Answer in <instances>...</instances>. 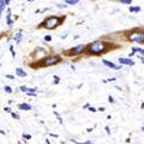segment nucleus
<instances>
[{
  "label": "nucleus",
  "instance_id": "7c9ffc66",
  "mask_svg": "<svg viewBox=\"0 0 144 144\" xmlns=\"http://www.w3.org/2000/svg\"><path fill=\"white\" fill-rule=\"evenodd\" d=\"M141 62H143V64H144V58H143V57H141Z\"/></svg>",
  "mask_w": 144,
  "mask_h": 144
},
{
  "label": "nucleus",
  "instance_id": "393cba45",
  "mask_svg": "<svg viewBox=\"0 0 144 144\" xmlns=\"http://www.w3.org/2000/svg\"><path fill=\"white\" fill-rule=\"evenodd\" d=\"M109 103H114V99H113L112 96H109Z\"/></svg>",
  "mask_w": 144,
  "mask_h": 144
},
{
  "label": "nucleus",
  "instance_id": "1a4fd4ad",
  "mask_svg": "<svg viewBox=\"0 0 144 144\" xmlns=\"http://www.w3.org/2000/svg\"><path fill=\"white\" fill-rule=\"evenodd\" d=\"M16 74L18 75V77H26V75H27L26 71H24L21 67H17V69H16Z\"/></svg>",
  "mask_w": 144,
  "mask_h": 144
},
{
  "label": "nucleus",
  "instance_id": "dca6fc26",
  "mask_svg": "<svg viewBox=\"0 0 144 144\" xmlns=\"http://www.w3.org/2000/svg\"><path fill=\"white\" fill-rule=\"evenodd\" d=\"M4 90H5V92H8V94H12V88H11L9 86H5V87H4Z\"/></svg>",
  "mask_w": 144,
  "mask_h": 144
},
{
  "label": "nucleus",
  "instance_id": "412c9836",
  "mask_svg": "<svg viewBox=\"0 0 144 144\" xmlns=\"http://www.w3.org/2000/svg\"><path fill=\"white\" fill-rule=\"evenodd\" d=\"M12 117H13L14 119H20V116H18V114H16V113H12Z\"/></svg>",
  "mask_w": 144,
  "mask_h": 144
},
{
  "label": "nucleus",
  "instance_id": "5701e85b",
  "mask_svg": "<svg viewBox=\"0 0 144 144\" xmlns=\"http://www.w3.org/2000/svg\"><path fill=\"white\" fill-rule=\"evenodd\" d=\"M90 112H92V113H95V112H97V109H95L94 107H90Z\"/></svg>",
  "mask_w": 144,
  "mask_h": 144
},
{
  "label": "nucleus",
  "instance_id": "4be33fe9",
  "mask_svg": "<svg viewBox=\"0 0 144 144\" xmlns=\"http://www.w3.org/2000/svg\"><path fill=\"white\" fill-rule=\"evenodd\" d=\"M4 110H5L7 113H11V112H12V109H11L9 107H5V108H4Z\"/></svg>",
  "mask_w": 144,
  "mask_h": 144
},
{
  "label": "nucleus",
  "instance_id": "bb28decb",
  "mask_svg": "<svg viewBox=\"0 0 144 144\" xmlns=\"http://www.w3.org/2000/svg\"><path fill=\"white\" fill-rule=\"evenodd\" d=\"M7 78H8V79H14L13 75H7Z\"/></svg>",
  "mask_w": 144,
  "mask_h": 144
},
{
  "label": "nucleus",
  "instance_id": "b1692460",
  "mask_svg": "<svg viewBox=\"0 0 144 144\" xmlns=\"http://www.w3.org/2000/svg\"><path fill=\"white\" fill-rule=\"evenodd\" d=\"M105 131H107V134H110V128H109V126H105Z\"/></svg>",
  "mask_w": 144,
  "mask_h": 144
},
{
  "label": "nucleus",
  "instance_id": "20e7f679",
  "mask_svg": "<svg viewBox=\"0 0 144 144\" xmlns=\"http://www.w3.org/2000/svg\"><path fill=\"white\" fill-rule=\"evenodd\" d=\"M127 38L130 42H134V43H144V31L134 30V31L127 34Z\"/></svg>",
  "mask_w": 144,
  "mask_h": 144
},
{
  "label": "nucleus",
  "instance_id": "c756f323",
  "mask_svg": "<svg viewBox=\"0 0 144 144\" xmlns=\"http://www.w3.org/2000/svg\"><path fill=\"white\" fill-rule=\"evenodd\" d=\"M141 131H144V125L141 126Z\"/></svg>",
  "mask_w": 144,
  "mask_h": 144
},
{
  "label": "nucleus",
  "instance_id": "6e6552de",
  "mask_svg": "<svg viewBox=\"0 0 144 144\" xmlns=\"http://www.w3.org/2000/svg\"><path fill=\"white\" fill-rule=\"evenodd\" d=\"M18 109H22V110H31V105H29V104H20V105H18Z\"/></svg>",
  "mask_w": 144,
  "mask_h": 144
},
{
  "label": "nucleus",
  "instance_id": "f03ea898",
  "mask_svg": "<svg viewBox=\"0 0 144 144\" xmlns=\"http://www.w3.org/2000/svg\"><path fill=\"white\" fill-rule=\"evenodd\" d=\"M60 24H61V18L57 17V16H52V17H47L42 24L38 26V29L39 27H44V29H48V30H55Z\"/></svg>",
  "mask_w": 144,
  "mask_h": 144
},
{
  "label": "nucleus",
  "instance_id": "f3484780",
  "mask_svg": "<svg viewBox=\"0 0 144 144\" xmlns=\"http://www.w3.org/2000/svg\"><path fill=\"white\" fill-rule=\"evenodd\" d=\"M44 40H45V42H51V40H52V36H51V35H45V36H44Z\"/></svg>",
  "mask_w": 144,
  "mask_h": 144
},
{
  "label": "nucleus",
  "instance_id": "ddd939ff",
  "mask_svg": "<svg viewBox=\"0 0 144 144\" xmlns=\"http://www.w3.org/2000/svg\"><path fill=\"white\" fill-rule=\"evenodd\" d=\"M78 2H79V0H65V3H66V4H70V5L77 4Z\"/></svg>",
  "mask_w": 144,
  "mask_h": 144
},
{
  "label": "nucleus",
  "instance_id": "cd10ccee",
  "mask_svg": "<svg viewBox=\"0 0 144 144\" xmlns=\"http://www.w3.org/2000/svg\"><path fill=\"white\" fill-rule=\"evenodd\" d=\"M85 144H94L92 141H90V140H87V141H85Z\"/></svg>",
  "mask_w": 144,
  "mask_h": 144
},
{
  "label": "nucleus",
  "instance_id": "f257e3e1",
  "mask_svg": "<svg viewBox=\"0 0 144 144\" xmlns=\"http://www.w3.org/2000/svg\"><path fill=\"white\" fill-rule=\"evenodd\" d=\"M108 47H109V44H107L105 42L96 40L94 43L88 44L86 47V51H87V53H90V55H100V53H104Z\"/></svg>",
  "mask_w": 144,
  "mask_h": 144
},
{
  "label": "nucleus",
  "instance_id": "a878e982",
  "mask_svg": "<svg viewBox=\"0 0 144 144\" xmlns=\"http://www.w3.org/2000/svg\"><path fill=\"white\" fill-rule=\"evenodd\" d=\"M57 7H58V8H65L64 4H57Z\"/></svg>",
  "mask_w": 144,
  "mask_h": 144
},
{
  "label": "nucleus",
  "instance_id": "6ab92c4d",
  "mask_svg": "<svg viewBox=\"0 0 144 144\" xmlns=\"http://www.w3.org/2000/svg\"><path fill=\"white\" fill-rule=\"evenodd\" d=\"M53 79H55V85H57V83H60V77H57V75H55V77H53Z\"/></svg>",
  "mask_w": 144,
  "mask_h": 144
},
{
  "label": "nucleus",
  "instance_id": "9d476101",
  "mask_svg": "<svg viewBox=\"0 0 144 144\" xmlns=\"http://www.w3.org/2000/svg\"><path fill=\"white\" fill-rule=\"evenodd\" d=\"M14 40H16V42H21V40H22V33H21V31H20L18 34L14 35Z\"/></svg>",
  "mask_w": 144,
  "mask_h": 144
},
{
  "label": "nucleus",
  "instance_id": "2eb2a0df",
  "mask_svg": "<svg viewBox=\"0 0 144 144\" xmlns=\"http://www.w3.org/2000/svg\"><path fill=\"white\" fill-rule=\"evenodd\" d=\"M20 90L22 91V92H26V94L29 92V88H27L26 86H21V87H20Z\"/></svg>",
  "mask_w": 144,
  "mask_h": 144
},
{
  "label": "nucleus",
  "instance_id": "39448f33",
  "mask_svg": "<svg viewBox=\"0 0 144 144\" xmlns=\"http://www.w3.org/2000/svg\"><path fill=\"white\" fill-rule=\"evenodd\" d=\"M83 51H86V45L79 44V45H77V47H74L73 49L66 51L65 53H66V55H69V56H74V55H81Z\"/></svg>",
  "mask_w": 144,
  "mask_h": 144
},
{
  "label": "nucleus",
  "instance_id": "aec40b11",
  "mask_svg": "<svg viewBox=\"0 0 144 144\" xmlns=\"http://www.w3.org/2000/svg\"><path fill=\"white\" fill-rule=\"evenodd\" d=\"M119 2H121V3H123V4H130L132 0H119Z\"/></svg>",
  "mask_w": 144,
  "mask_h": 144
},
{
  "label": "nucleus",
  "instance_id": "a211bd4d",
  "mask_svg": "<svg viewBox=\"0 0 144 144\" xmlns=\"http://www.w3.org/2000/svg\"><path fill=\"white\" fill-rule=\"evenodd\" d=\"M24 139L30 140V139H31V135H30V134H24Z\"/></svg>",
  "mask_w": 144,
  "mask_h": 144
},
{
  "label": "nucleus",
  "instance_id": "c85d7f7f",
  "mask_svg": "<svg viewBox=\"0 0 144 144\" xmlns=\"http://www.w3.org/2000/svg\"><path fill=\"white\" fill-rule=\"evenodd\" d=\"M9 2H11V0H5V4H9Z\"/></svg>",
  "mask_w": 144,
  "mask_h": 144
},
{
  "label": "nucleus",
  "instance_id": "0eeeda50",
  "mask_svg": "<svg viewBox=\"0 0 144 144\" xmlns=\"http://www.w3.org/2000/svg\"><path fill=\"white\" fill-rule=\"evenodd\" d=\"M103 64L107 65L108 67H112V69H114V70L121 69V66H118V65H116V64H113V62H110V61H108V60H103Z\"/></svg>",
  "mask_w": 144,
  "mask_h": 144
},
{
  "label": "nucleus",
  "instance_id": "9b49d317",
  "mask_svg": "<svg viewBox=\"0 0 144 144\" xmlns=\"http://www.w3.org/2000/svg\"><path fill=\"white\" fill-rule=\"evenodd\" d=\"M134 52H138V53H140V55H144V49H141V48H132L131 53H134Z\"/></svg>",
  "mask_w": 144,
  "mask_h": 144
},
{
  "label": "nucleus",
  "instance_id": "7ed1b4c3",
  "mask_svg": "<svg viewBox=\"0 0 144 144\" xmlns=\"http://www.w3.org/2000/svg\"><path fill=\"white\" fill-rule=\"evenodd\" d=\"M58 62H61V57L60 56H45L42 58V61L40 62H38L36 65H33V67H36V66H39V67H47V66H52V65H56Z\"/></svg>",
  "mask_w": 144,
  "mask_h": 144
},
{
  "label": "nucleus",
  "instance_id": "f8f14e48",
  "mask_svg": "<svg viewBox=\"0 0 144 144\" xmlns=\"http://www.w3.org/2000/svg\"><path fill=\"white\" fill-rule=\"evenodd\" d=\"M128 11L130 12H140V7H130Z\"/></svg>",
  "mask_w": 144,
  "mask_h": 144
},
{
  "label": "nucleus",
  "instance_id": "4468645a",
  "mask_svg": "<svg viewBox=\"0 0 144 144\" xmlns=\"http://www.w3.org/2000/svg\"><path fill=\"white\" fill-rule=\"evenodd\" d=\"M7 24L8 25H12L13 22H12V20H11V11L8 9V17H7Z\"/></svg>",
  "mask_w": 144,
  "mask_h": 144
},
{
  "label": "nucleus",
  "instance_id": "423d86ee",
  "mask_svg": "<svg viewBox=\"0 0 144 144\" xmlns=\"http://www.w3.org/2000/svg\"><path fill=\"white\" fill-rule=\"evenodd\" d=\"M118 61L121 65H134V61L131 58H126V57H121L118 58Z\"/></svg>",
  "mask_w": 144,
  "mask_h": 144
}]
</instances>
